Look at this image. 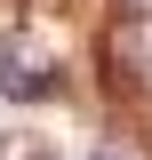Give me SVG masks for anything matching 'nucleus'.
Returning <instances> with one entry per match:
<instances>
[{"label": "nucleus", "instance_id": "nucleus-1", "mask_svg": "<svg viewBox=\"0 0 152 160\" xmlns=\"http://www.w3.org/2000/svg\"><path fill=\"white\" fill-rule=\"evenodd\" d=\"M56 88H64L56 64H32L24 48H8V40H0V104H48Z\"/></svg>", "mask_w": 152, "mask_h": 160}]
</instances>
